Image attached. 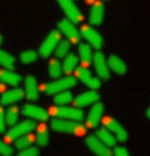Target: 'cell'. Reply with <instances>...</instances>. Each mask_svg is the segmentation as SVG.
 Masks as SVG:
<instances>
[{"label": "cell", "mask_w": 150, "mask_h": 156, "mask_svg": "<svg viewBox=\"0 0 150 156\" xmlns=\"http://www.w3.org/2000/svg\"><path fill=\"white\" fill-rule=\"evenodd\" d=\"M51 131L60 132V133H74V135H84L85 133L86 126H84L81 122H75V121H68V119H61L54 118L50 123Z\"/></svg>", "instance_id": "1"}, {"label": "cell", "mask_w": 150, "mask_h": 156, "mask_svg": "<svg viewBox=\"0 0 150 156\" xmlns=\"http://www.w3.org/2000/svg\"><path fill=\"white\" fill-rule=\"evenodd\" d=\"M77 85V77H72V75H67L64 78H58L53 82H48V84H44L41 87V91L47 95H55L57 92L61 91H67L69 88H74Z\"/></svg>", "instance_id": "2"}, {"label": "cell", "mask_w": 150, "mask_h": 156, "mask_svg": "<svg viewBox=\"0 0 150 156\" xmlns=\"http://www.w3.org/2000/svg\"><path fill=\"white\" fill-rule=\"evenodd\" d=\"M51 112L55 118H61V119H68V121H75V122H82V119L85 118L84 111L81 108L77 107H57L50 109L48 114Z\"/></svg>", "instance_id": "3"}, {"label": "cell", "mask_w": 150, "mask_h": 156, "mask_svg": "<svg viewBox=\"0 0 150 156\" xmlns=\"http://www.w3.org/2000/svg\"><path fill=\"white\" fill-rule=\"evenodd\" d=\"M36 129V123L33 119H24V121H21V122H17L16 125H13L10 126L7 132H6V139L9 142H12V140H16L19 139L20 136L26 135V133H30Z\"/></svg>", "instance_id": "4"}, {"label": "cell", "mask_w": 150, "mask_h": 156, "mask_svg": "<svg viewBox=\"0 0 150 156\" xmlns=\"http://www.w3.org/2000/svg\"><path fill=\"white\" fill-rule=\"evenodd\" d=\"M58 30H60V33L62 34L71 44H79V41H81L82 37H81L79 30H78L77 26H75V23H72V21L68 20V19H62V20L58 21Z\"/></svg>", "instance_id": "5"}, {"label": "cell", "mask_w": 150, "mask_h": 156, "mask_svg": "<svg viewBox=\"0 0 150 156\" xmlns=\"http://www.w3.org/2000/svg\"><path fill=\"white\" fill-rule=\"evenodd\" d=\"M61 41V33L60 30H53L51 33L45 37V40L43 41V44L40 47L38 55L43 58H48L51 54L54 53V50L57 47V44Z\"/></svg>", "instance_id": "6"}, {"label": "cell", "mask_w": 150, "mask_h": 156, "mask_svg": "<svg viewBox=\"0 0 150 156\" xmlns=\"http://www.w3.org/2000/svg\"><path fill=\"white\" fill-rule=\"evenodd\" d=\"M92 64H93V67H95L98 78H99L101 81H108L110 78V70H109V66H108V58L103 55L102 51L93 53Z\"/></svg>", "instance_id": "7"}, {"label": "cell", "mask_w": 150, "mask_h": 156, "mask_svg": "<svg viewBox=\"0 0 150 156\" xmlns=\"http://www.w3.org/2000/svg\"><path fill=\"white\" fill-rule=\"evenodd\" d=\"M79 33H81V37L86 41V44H89L92 48H95L96 51H99L102 48V45H103L102 36L93 29L92 26H82Z\"/></svg>", "instance_id": "8"}, {"label": "cell", "mask_w": 150, "mask_h": 156, "mask_svg": "<svg viewBox=\"0 0 150 156\" xmlns=\"http://www.w3.org/2000/svg\"><path fill=\"white\" fill-rule=\"evenodd\" d=\"M58 4L61 6L62 9V12L64 14L67 16L68 20H71L72 23L78 24V23H81L84 20V14L81 13V10L77 7V4L74 0H57Z\"/></svg>", "instance_id": "9"}, {"label": "cell", "mask_w": 150, "mask_h": 156, "mask_svg": "<svg viewBox=\"0 0 150 156\" xmlns=\"http://www.w3.org/2000/svg\"><path fill=\"white\" fill-rule=\"evenodd\" d=\"M75 73H77V80H79L89 90H99L102 81L98 77H95L88 68H85V67H77Z\"/></svg>", "instance_id": "10"}, {"label": "cell", "mask_w": 150, "mask_h": 156, "mask_svg": "<svg viewBox=\"0 0 150 156\" xmlns=\"http://www.w3.org/2000/svg\"><path fill=\"white\" fill-rule=\"evenodd\" d=\"M85 144L88 146L91 152L95 156H113V151L106 146L105 144H102L101 140L96 138V135H91L85 139Z\"/></svg>", "instance_id": "11"}, {"label": "cell", "mask_w": 150, "mask_h": 156, "mask_svg": "<svg viewBox=\"0 0 150 156\" xmlns=\"http://www.w3.org/2000/svg\"><path fill=\"white\" fill-rule=\"evenodd\" d=\"M99 98L101 97H99V92L96 90H89V91L78 94L74 98L72 102L77 105V108H84V107H91L93 104L99 102Z\"/></svg>", "instance_id": "12"}, {"label": "cell", "mask_w": 150, "mask_h": 156, "mask_svg": "<svg viewBox=\"0 0 150 156\" xmlns=\"http://www.w3.org/2000/svg\"><path fill=\"white\" fill-rule=\"evenodd\" d=\"M21 111H23V114H24L26 116L31 118L33 121H41V122H44L50 116L47 109L38 107V105H34V104H27V105H24Z\"/></svg>", "instance_id": "13"}, {"label": "cell", "mask_w": 150, "mask_h": 156, "mask_svg": "<svg viewBox=\"0 0 150 156\" xmlns=\"http://www.w3.org/2000/svg\"><path fill=\"white\" fill-rule=\"evenodd\" d=\"M105 128L106 129H109L112 133L115 135L116 140L120 142V144H125L126 140H127V132L123 126H122L120 123L113 118H106L105 119Z\"/></svg>", "instance_id": "14"}, {"label": "cell", "mask_w": 150, "mask_h": 156, "mask_svg": "<svg viewBox=\"0 0 150 156\" xmlns=\"http://www.w3.org/2000/svg\"><path fill=\"white\" fill-rule=\"evenodd\" d=\"M102 115H103V105L101 102L91 105V109L88 112V116H86V128H91V129L96 128L101 122Z\"/></svg>", "instance_id": "15"}, {"label": "cell", "mask_w": 150, "mask_h": 156, "mask_svg": "<svg viewBox=\"0 0 150 156\" xmlns=\"http://www.w3.org/2000/svg\"><path fill=\"white\" fill-rule=\"evenodd\" d=\"M105 17V4L103 2H95L91 4L89 12V26H101Z\"/></svg>", "instance_id": "16"}, {"label": "cell", "mask_w": 150, "mask_h": 156, "mask_svg": "<svg viewBox=\"0 0 150 156\" xmlns=\"http://www.w3.org/2000/svg\"><path fill=\"white\" fill-rule=\"evenodd\" d=\"M38 94H40V88L36 78L33 75H27L24 78V97H27V99L30 101H36L38 98Z\"/></svg>", "instance_id": "17"}, {"label": "cell", "mask_w": 150, "mask_h": 156, "mask_svg": "<svg viewBox=\"0 0 150 156\" xmlns=\"http://www.w3.org/2000/svg\"><path fill=\"white\" fill-rule=\"evenodd\" d=\"M108 66H109L110 73H115L116 75H125L127 73L126 62L120 57L115 55V54H110L109 57H108Z\"/></svg>", "instance_id": "18"}, {"label": "cell", "mask_w": 150, "mask_h": 156, "mask_svg": "<svg viewBox=\"0 0 150 156\" xmlns=\"http://www.w3.org/2000/svg\"><path fill=\"white\" fill-rule=\"evenodd\" d=\"M24 97V91L21 90V88H14V90H9L6 91L3 95H2V98H0V104L2 105H14L16 102H19L21 98Z\"/></svg>", "instance_id": "19"}, {"label": "cell", "mask_w": 150, "mask_h": 156, "mask_svg": "<svg viewBox=\"0 0 150 156\" xmlns=\"http://www.w3.org/2000/svg\"><path fill=\"white\" fill-rule=\"evenodd\" d=\"M21 75L13 70H0V81L7 85H19L21 82Z\"/></svg>", "instance_id": "20"}, {"label": "cell", "mask_w": 150, "mask_h": 156, "mask_svg": "<svg viewBox=\"0 0 150 156\" xmlns=\"http://www.w3.org/2000/svg\"><path fill=\"white\" fill-rule=\"evenodd\" d=\"M78 55L82 62V67H88L93 60V51L89 44H81L78 47Z\"/></svg>", "instance_id": "21"}, {"label": "cell", "mask_w": 150, "mask_h": 156, "mask_svg": "<svg viewBox=\"0 0 150 156\" xmlns=\"http://www.w3.org/2000/svg\"><path fill=\"white\" fill-rule=\"evenodd\" d=\"M96 138L101 140L102 144H105L106 146H109L110 149L115 148V146H116V142H118L113 133H112L109 129H106V128H101V129H98Z\"/></svg>", "instance_id": "22"}, {"label": "cell", "mask_w": 150, "mask_h": 156, "mask_svg": "<svg viewBox=\"0 0 150 156\" xmlns=\"http://www.w3.org/2000/svg\"><path fill=\"white\" fill-rule=\"evenodd\" d=\"M77 67H78V55L69 53L64 58V62H62V71H64V74L71 75L74 71L77 70Z\"/></svg>", "instance_id": "23"}, {"label": "cell", "mask_w": 150, "mask_h": 156, "mask_svg": "<svg viewBox=\"0 0 150 156\" xmlns=\"http://www.w3.org/2000/svg\"><path fill=\"white\" fill-rule=\"evenodd\" d=\"M74 101V95L71 94V91H61L54 95V104L57 107H67Z\"/></svg>", "instance_id": "24"}, {"label": "cell", "mask_w": 150, "mask_h": 156, "mask_svg": "<svg viewBox=\"0 0 150 156\" xmlns=\"http://www.w3.org/2000/svg\"><path fill=\"white\" fill-rule=\"evenodd\" d=\"M4 116H6V125L9 126H13L19 122V116H20V108L17 105H10L9 109L4 112Z\"/></svg>", "instance_id": "25"}, {"label": "cell", "mask_w": 150, "mask_h": 156, "mask_svg": "<svg viewBox=\"0 0 150 156\" xmlns=\"http://www.w3.org/2000/svg\"><path fill=\"white\" fill-rule=\"evenodd\" d=\"M62 62L58 60V58H55V60H53V61H50L48 64V74L51 78H54V80H58V78H61V75H62Z\"/></svg>", "instance_id": "26"}, {"label": "cell", "mask_w": 150, "mask_h": 156, "mask_svg": "<svg viewBox=\"0 0 150 156\" xmlns=\"http://www.w3.org/2000/svg\"><path fill=\"white\" fill-rule=\"evenodd\" d=\"M69 50H71V43L68 40H61L57 44L55 50H54V54H55V58H65L69 54Z\"/></svg>", "instance_id": "27"}, {"label": "cell", "mask_w": 150, "mask_h": 156, "mask_svg": "<svg viewBox=\"0 0 150 156\" xmlns=\"http://www.w3.org/2000/svg\"><path fill=\"white\" fill-rule=\"evenodd\" d=\"M36 142L40 148H45L50 142V135L48 131L45 129V126H38L36 132Z\"/></svg>", "instance_id": "28"}, {"label": "cell", "mask_w": 150, "mask_h": 156, "mask_svg": "<svg viewBox=\"0 0 150 156\" xmlns=\"http://www.w3.org/2000/svg\"><path fill=\"white\" fill-rule=\"evenodd\" d=\"M34 140H36V136L30 132V133H26V135L20 136L19 139L14 140V146L19 151H21V149H26V148H29V146H31Z\"/></svg>", "instance_id": "29"}, {"label": "cell", "mask_w": 150, "mask_h": 156, "mask_svg": "<svg viewBox=\"0 0 150 156\" xmlns=\"http://www.w3.org/2000/svg\"><path fill=\"white\" fill-rule=\"evenodd\" d=\"M0 66H3L6 70H13L16 66V58L12 54H9L4 50H0Z\"/></svg>", "instance_id": "30"}, {"label": "cell", "mask_w": 150, "mask_h": 156, "mask_svg": "<svg viewBox=\"0 0 150 156\" xmlns=\"http://www.w3.org/2000/svg\"><path fill=\"white\" fill-rule=\"evenodd\" d=\"M38 58V53L36 50H24L20 53V61L23 64H33L37 61Z\"/></svg>", "instance_id": "31"}, {"label": "cell", "mask_w": 150, "mask_h": 156, "mask_svg": "<svg viewBox=\"0 0 150 156\" xmlns=\"http://www.w3.org/2000/svg\"><path fill=\"white\" fill-rule=\"evenodd\" d=\"M17 156H40V149L37 146H29L26 149H21Z\"/></svg>", "instance_id": "32"}, {"label": "cell", "mask_w": 150, "mask_h": 156, "mask_svg": "<svg viewBox=\"0 0 150 156\" xmlns=\"http://www.w3.org/2000/svg\"><path fill=\"white\" fill-rule=\"evenodd\" d=\"M0 156H13V148L3 140H0Z\"/></svg>", "instance_id": "33"}, {"label": "cell", "mask_w": 150, "mask_h": 156, "mask_svg": "<svg viewBox=\"0 0 150 156\" xmlns=\"http://www.w3.org/2000/svg\"><path fill=\"white\" fill-rule=\"evenodd\" d=\"M113 156H130L127 149L125 146H115L113 148Z\"/></svg>", "instance_id": "34"}, {"label": "cell", "mask_w": 150, "mask_h": 156, "mask_svg": "<svg viewBox=\"0 0 150 156\" xmlns=\"http://www.w3.org/2000/svg\"><path fill=\"white\" fill-rule=\"evenodd\" d=\"M4 112L6 111L0 107V133L4 132V129H6V116H4Z\"/></svg>", "instance_id": "35"}, {"label": "cell", "mask_w": 150, "mask_h": 156, "mask_svg": "<svg viewBox=\"0 0 150 156\" xmlns=\"http://www.w3.org/2000/svg\"><path fill=\"white\" fill-rule=\"evenodd\" d=\"M146 118H147V119H150V107H149V108H146Z\"/></svg>", "instance_id": "36"}, {"label": "cell", "mask_w": 150, "mask_h": 156, "mask_svg": "<svg viewBox=\"0 0 150 156\" xmlns=\"http://www.w3.org/2000/svg\"><path fill=\"white\" fill-rule=\"evenodd\" d=\"M85 2H86V3H88V4H92V3H95V0H85Z\"/></svg>", "instance_id": "37"}, {"label": "cell", "mask_w": 150, "mask_h": 156, "mask_svg": "<svg viewBox=\"0 0 150 156\" xmlns=\"http://www.w3.org/2000/svg\"><path fill=\"white\" fill-rule=\"evenodd\" d=\"M2 41H3V38H2V36H0V44H2Z\"/></svg>", "instance_id": "38"}, {"label": "cell", "mask_w": 150, "mask_h": 156, "mask_svg": "<svg viewBox=\"0 0 150 156\" xmlns=\"http://www.w3.org/2000/svg\"><path fill=\"white\" fill-rule=\"evenodd\" d=\"M74 2H75V0H74Z\"/></svg>", "instance_id": "39"}]
</instances>
